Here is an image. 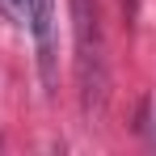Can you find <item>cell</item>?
Here are the masks:
<instances>
[{
    "instance_id": "cell-1",
    "label": "cell",
    "mask_w": 156,
    "mask_h": 156,
    "mask_svg": "<svg viewBox=\"0 0 156 156\" xmlns=\"http://www.w3.org/2000/svg\"><path fill=\"white\" fill-rule=\"evenodd\" d=\"M72 30H76V84H80V114L93 127L101 118L110 93V63H105V30L97 0H72Z\"/></svg>"
},
{
    "instance_id": "cell-2",
    "label": "cell",
    "mask_w": 156,
    "mask_h": 156,
    "mask_svg": "<svg viewBox=\"0 0 156 156\" xmlns=\"http://www.w3.org/2000/svg\"><path fill=\"white\" fill-rule=\"evenodd\" d=\"M26 30L34 34V47H38V72L42 84L55 89V0H30V21Z\"/></svg>"
},
{
    "instance_id": "cell-3",
    "label": "cell",
    "mask_w": 156,
    "mask_h": 156,
    "mask_svg": "<svg viewBox=\"0 0 156 156\" xmlns=\"http://www.w3.org/2000/svg\"><path fill=\"white\" fill-rule=\"evenodd\" d=\"M0 13H4L13 26H26L30 21V0H0Z\"/></svg>"
},
{
    "instance_id": "cell-4",
    "label": "cell",
    "mask_w": 156,
    "mask_h": 156,
    "mask_svg": "<svg viewBox=\"0 0 156 156\" xmlns=\"http://www.w3.org/2000/svg\"><path fill=\"white\" fill-rule=\"evenodd\" d=\"M122 9H127V17H135V9H139V0H122Z\"/></svg>"
}]
</instances>
